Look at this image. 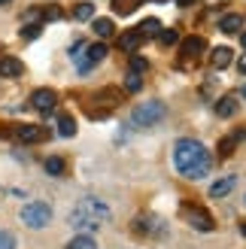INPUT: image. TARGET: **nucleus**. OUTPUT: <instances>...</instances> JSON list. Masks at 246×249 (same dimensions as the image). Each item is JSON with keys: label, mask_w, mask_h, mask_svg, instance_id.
Wrapping results in <instances>:
<instances>
[{"label": "nucleus", "mask_w": 246, "mask_h": 249, "mask_svg": "<svg viewBox=\"0 0 246 249\" xmlns=\"http://www.w3.org/2000/svg\"><path fill=\"white\" fill-rule=\"evenodd\" d=\"M73 18H76V21H91L94 18V3H76Z\"/></svg>", "instance_id": "nucleus-22"}, {"label": "nucleus", "mask_w": 246, "mask_h": 249, "mask_svg": "<svg viewBox=\"0 0 246 249\" xmlns=\"http://www.w3.org/2000/svg\"><path fill=\"white\" fill-rule=\"evenodd\" d=\"M231 61H234V52H231L228 46H219V49H213V67L216 70H225Z\"/></svg>", "instance_id": "nucleus-15"}, {"label": "nucleus", "mask_w": 246, "mask_h": 249, "mask_svg": "<svg viewBox=\"0 0 246 249\" xmlns=\"http://www.w3.org/2000/svg\"><path fill=\"white\" fill-rule=\"evenodd\" d=\"M43 137H46V131L40 124H18L16 128V140H21V143H40Z\"/></svg>", "instance_id": "nucleus-10"}, {"label": "nucleus", "mask_w": 246, "mask_h": 249, "mask_svg": "<svg viewBox=\"0 0 246 249\" xmlns=\"http://www.w3.org/2000/svg\"><path fill=\"white\" fill-rule=\"evenodd\" d=\"M91 28H94V34H97V36H104V40L116 34V24H113V18H94V24H91Z\"/></svg>", "instance_id": "nucleus-18"}, {"label": "nucleus", "mask_w": 246, "mask_h": 249, "mask_svg": "<svg viewBox=\"0 0 246 249\" xmlns=\"http://www.w3.org/2000/svg\"><path fill=\"white\" fill-rule=\"evenodd\" d=\"M46 173L49 177H61V173H64V158H58V155H52V158H46Z\"/></svg>", "instance_id": "nucleus-23"}, {"label": "nucleus", "mask_w": 246, "mask_h": 249, "mask_svg": "<svg viewBox=\"0 0 246 249\" xmlns=\"http://www.w3.org/2000/svg\"><path fill=\"white\" fill-rule=\"evenodd\" d=\"M104 58H106V46H104V43H94V46H88V49H85V55H79V58H76L79 73H88L91 67H97V64H101Z\"/></svg>", "instance_id": "nucleus-7"}, {"label": "nucleus", "mask_w": 246, "mask_h": 249, "mask_svg": "<svg viewBox=\"0 0 246 249\" xmlns=\"http://www.w3.org/2000/svg\"><path fill=\"white\" fill-rule=\"evenodd\" d=\"M143 43V34L134 28V31H128V34H122L119 36V49H125V52H134V49H137Z\"/></svg>", "instance_id": "nucleus-14"}, {"label": "nucleus", "mask_w": 246, "mask_h": 249, "mask_svg": "<svg viewBox=\"0 0 246 249\" xmlns=\"http://www.w3.org/2000/svg\"><path fill=\"white\" fill-rule=\"evenodd\" d=\"M243 28V16H237V12H231V16H225V18H219V31L222 34H234V31H240Z\"/></svg>", "instance_id": "nucleus-16"}, {"label": "nucleus", "mask_w": 246, "mask_h": 249, "mask_svg": "<svg viewBox=\"0 0 246 249\" xmlns=\"http://www.w3.org/2000/svg\"><path fill=\"white\" fill-rule=\"evenodd\" d=\"M131 231L134 234H146V237H158V234L167 231V225H164V219L146 213V216H137V219L131 222Z\"/></svg>", "instance_id": "nucleus-4"}, {"label": "nucleus", "mask_w": 246, "mask_h": 249, "mask_svg": "<svg viewBox=\"0 0 246 249\" xmlns=\"http://www.w3.org/2000/svg\"><path fill=\"white\" fill-rule=\"evenodd\" d=\"M174 167L186 179H204L213 170V158L207 152V146L194 137H182L174 146Z\"/></svg>", "instance_id": "nucleus-1"}, {"label": "nucleus", "mask_w": 246, "mask_h": 249, "mask_svg": "<svg viewBox=\"0 0 246 249\" xmlns=\"http://www.w3.org/2000/svg\"><path fill=\"white\" fill-rule=\"evenodd\" d=\"M24 73V64L16 58V55H3L0 58V76H6V79H16Z\"/></svg>", "instance_id": "nucleus-11"}, {"label": "nucleus", "mask_w": 246, "mask_h": 249, "mask_svg": "<svg viewBox=\"0 0 246 249\" xmlns=\"http://www.w3.org/2000/svg\"><path fill=\"white\" fill-rule=\"evenodd\" d=\"M164 119V104L161 101H146V104H137L131 113V122L137 124V128H152Z\"/></svg>", "instance_id": "nucleus-2"}, {"label": "nucleus", "mask_w": 246, "mask_h": 249, "mask_svg": "<svg viewBox=\"0 0 246 249\" xmlns=\"http://www.w3.org/2000/svg\"><path fill=\"white\" fill-rule=\"evenodd\" d=\"M234 113H237V94H225L222 101L216 104V116L219 119H231Z\"/></svg>", "instance_id": "nucleus-13"}, {"label": "nucleus", "mask_w": 246, "mask_h": 249, "mask_svg": "<svg viewBox=\"0 0 246 249\" xmlns=\"http://www.w3.org/2000/svg\"><path fill=\"white\" fill-rule=\"evenodd\" d=\"M240 231H243V237H246V222H243V225H240Z\"/></svg>", "instance_id": "nucleus-34"}, {"label": "nucleus", "mask_w": 246, "mask_h": 249, "mask_svg": "<svg viewBox=\"0 0 246 249\" xmlns=\"http://www.w3.org/2000/svg\"><path fill=\"white\" fill-rule=\"evenodd\" d=\"M76 210L88 213V216H91V219H97V222L113 219V210H109V204H106V201H101V197H91V195H88V197H82Z\"/></svg>", "instance_id": "nucleus-5"}, {"label": "nucleus", "mask_w": 246, "mask_h": 249, "mask_svg": "<svg viewBox=\"0 0 246 249\" xmlns=\"http://www.w3.org/2000/svg\"><path fill=\"white\" fill-rule=\"evenodd\" d=\"M58 134L61 137H73V134H76V122H73V116H58Z\"/></svg>", "instance_id": "nucleus-20"}, {"label": "nucleus", "mask_w": 246, "mask_h": 249, "mask_svg": "<svg viewBox=\"0 0 246 249\" xmlns=\"http://www.w3.org/2000/svg\"><path fill=\"white\" fill-rule=\"evenodd\" d=\"M237 70H240V73H246V55H243V58L237 61Z\"/></svg>", "instance_id": "nucleus-32"}, {"label": "nucleus", "mask_w": 246, "mask_h": 249, "mask_svg": "<svg viewBox=\"0 0 246 249\" xmlns=\"http://www.w3.org/2000/svg\"><path fill=\"white\" fill-rule=\"evenodd\" d=\"M140 89H143L140 73H128V76H125V91H140Z\"/></svg>", "instance_id": "nucleus-26"}, {"label": "nucleus", "mask_w": 246, "mask_h": 249, "mask_svg": "<svg viewBox=\"0 0 246 249\" xmlns=\"http://www.w3.org/2000/svg\"><path fill=\"white\" fill-rule=\"evenodd\" d=\"M234 185H237V177H234V173H231V177L216 179V182L210 185V197H225V195L234 192Z\"/></svg>", "instance_id": "nucleus-12"}, {"label": "nucleus", "mask_w": 246, "mask_h": 249, "mask_svg": "<svg viewBox=\"0 0 246 249\" xmlns=\"http://www.w3.org/2000/svg\"><path fill=\"white\" fill-rule=\"evenodd\" d=\"M18 240H16V234H9V231H0V249H16Z\"/></svg>", "instance_id": "nucleus-28"}, {"label": "nucleus", "mask_w": 246, "mask_h": 249, "mask_svg": "<svg viewBox=\"0 0 246 249\" xmlns=\"http://www.w3.org/2000/svg\"><path fill=\"white\" fill-rule=\"evenodd\" d=\"M137 31L143 34V40H146V36H158L164 28H161V21H158V18H146V21H140V28H137Z\"/></svg>", "instance_id": "nucleus-19"}, {"label": "nucleus", "mask_w": 246, "mask_h": 249, "mask_svg": "<svg viewBox=\"0 0 246 249\" xmlns=\"http://www.w3.org/2000/svg\"><path fill=\"white\" fill-rule=\"evenodd\" d=\"M234 146H237V140H234V137H222V140H219V149H216V152L222 155V158H228L231 152H234Z\"/></svg>", "instance_id": "nucleus-24"}, {"label": "nucleus", "mask_w": 246, "mask_h": 249, "mask_svg": "<svg viewBox=\"0 0 246 249\" xmlns=\"http://www.w3.org/2000/svg\"><path fill=\"white\" fill-rule=\"evenodd\" d=\"M40 34H43V24H24V28H21V36H24V40H36Z\"/></svg>", "instance_id": "nucleus-27"}, {"label": "nucleus", "mask_w": 246, "mask_h": 249, "mask_svg": "<svg viewBox=\"0 0 246 249\" xmlns=\"http://www.w3.org/2000/svg\"><path fill=\"white\" fill-rule=\"evenodd\" d=\"M182 213H186V222H189V225H192L194 231H201V234H207V231H213V228H216L213 216L207 213V210H201V207H186Z\"/></svg>", "instance_id": "nucleus-6"}, {"label": "nucleus", "mask_w": 246, "mask_h": 249, "mask_svg": "<svg viewBox=\"0 0 246 249\" xmlns=\"http://www.w3.org/2000/svg\"><path fill=\"white\" fill-rule=\"evenodd\" d=\"M21 222H24L28 228H46L49 222H52V207H49L46 201H31V204H24Z\"/></svg>", "instance_id": "nucleus-3"}, {"label": "nucleus", "mask_w": 246, "mask_h": 249, "mask_svg": "<svg viewBox=\"0 0 246 249\" xmlns=\"http://www.w3.org/2000/svg\"><path fill=\"white\" fill-rule=\"evenodd\" d=\"M146 67H149V64H146V58H137V55L131 58V73H143Z\"/></svg>", "instance_id": "nucleus-31"}, {"label": "nucleus", "mask_w": 246, "mask_h": 249, "mask_svg": "<svg viewBox=\"0 0 246 249\" xmlns=\"http://www.w3.org/2000/svg\"><path fill=\"white\" fill-rule=\"evenodd\" d=\"M240 43H243V49H246V31H243V34H240Z\"/></svg>", "instance_id": "nucleus-33"}, {"label": "nucleus", "mask_w": 246, "mask_h": 249, "mask_svg": "<svg viewBox=\"0 0 246 249\" xmlns=\"http://www.w3.org/2000/svg\"><path fill=\"white\" fill-rule=\"evenodd\" d=\"M58 18H61V9L58 6H46L40 12V21H58Z\"/></svg>", "instance_id": "nucleus-30"}, {"label": "nucleus", "mask_w": 246, "mask_h": 249, "mask_svg": "<svg viewBox=\"0 0 246 249\" xmlns=\"http://www.w3.org/2000/svg\"><path fill=\"white\" fill-rule=\"evenodd\" d=\"M3 3H12V0H0V6H3Z\"/></svg>", "instance_id": "nucleus-36"}, {"label": "nucleus", "mask_w": 246, "mask_h": 249, "mask_svg": "<svg viewBox=\"0 0 246 249\" xmlns=\"http://www.w3.org/2000/svg\"><path fill=\"white\" fill-rule=\"evenodd\" d=\"M67 249H97V243H94L91 234H76V237L70 240V246H67Z\"/></svg>", "instance_id": "nucleus-21"}, {"label": "nucleus", "mask_w": 246, "mask_h": 249, "mask_svg": "<svg viewBox=\"0 0 246 249\" xmlns=\"http://www.w3.org/2000/svg\"><path fill=\"white\" fill-rule=\"evenodd\" d=\"M67 222H70V228H73V231H82V234H91V231H97V228L104 225V222L91 219L88 213H82V210H73Z\"/></svg>", "instance_id": "nucleus-9"}, {"label": "nucleus", "mask_w": 246, "mask_h": 249, "mask_svg": "<svg viewBox=\"0 0 246 249\" xmlns=\"http://www.w3.org/2000/svg\"><path fill=\"white\" fill-rule=\"evenodd\" d=\"M134 6H137V0H113V9L119 12V16H131Z\"/></svg>", "instance_id": "nucleus-25"}, {"label": "nucleus", "mask_w": 246, "mask_h": 249, "mask_svg": "<svg viewBox=\"0 0 246 249\" xmlns=\"http://www.w3.org/2000/svg\"><path fill=\"white\" fill-rule=\"evenodd\" d=\"M204 49H207V43L201 40V36H186V40H182V55H201L204 52Z\"/></svg>", "instance_id": "nucleus-17"}, {"label": "nucleus", "mask_w": 246, "mask_h": 249, "mask_svg": "<svg viewBox=\"0 0 246 249\" xmlns=\"http://www.w3.org/2000/svg\"><path fill=\"white\" fill-rule=\"evenodd\" d=\"M176 40H179L176 31H161V34H158V43H161V46H176Z\"/></svg>", "instance_id": "nucleus-29"}, {"label": "nucleus", "mask_w": 246, "mask_h": 249, "mask_svg": "<svg viewBox=\"0 0 246 249\" xmlns=\"http://www.w3.org/2000/svg\"><path fill=\"white\" fill-rule=\"evenodd\" d=\"M55 104H58V94H55L52 89H36V91L31 94V107L36 109V113H43V116L52 113Z\"/></svg>", "instance_id": "nucleus-8"}, {"label": "nucleus", "mask_w": 246, "mask_h": 249, "mask_svg": "<svg viewBox=\"0 0 246 249\" xmlns=\"http://www.w3.org/2000/svg\"><path fill=\"white\" fill-rule=\"evenodd\" d=\"M240 94H243V101H246V85H243V91H240Z\"/></svg>", "instance_id": "nucleus-35"}]
</instances>
